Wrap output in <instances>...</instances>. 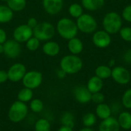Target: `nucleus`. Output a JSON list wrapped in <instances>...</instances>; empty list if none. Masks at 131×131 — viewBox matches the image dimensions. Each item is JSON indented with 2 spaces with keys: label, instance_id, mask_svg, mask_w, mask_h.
<instances>
[{
  "label": "nucleus",
  "instance_id": "a19ab883",
  "mask_svg": "<svg viewBox=\"0 0 131 131\" xmlns=\"http://www.w3.org/2000/svg\"><path fill=\"white\" fill-rule=\"evenodd\" d=\"M57 77L58 78H60V79H63V78H64L65 77H66V75H67V74L63 71V70H61V68L59 69V70H58L57 71Z\"/></svg>",
  "mask_w": 131,
  "mask_h": 131
},
{
  "label": "nucleus",
  "instance_id": "c85d7f7f",
  "mask_svg": "<svg viewBox=\"0 0 131 131\" xmlns=\"http://www.w3.org/2000/svg\"><path fill=\"white\" fill-rule=\"evenodd\" d=\"M35 131H51L50 122L45 118L38 119L35 124Z\"/></svg>",
  "mask_w": 131,
  "mask_h": 131
},
{
  "label": "nucleus",
  "instance_id": "4468645a",
  "mask_svg": "<svg viewBox=\"0 0 131 131\" xmlns=\"http://www.w3.org/2000/svg\"><path fill=\"white\" fill-rule=\"evenodd\" d=\"M74 97L80 104H88L91 101L92 94L88 91L86 86H78L74 89Z\"/></svg>",
  "mask_w": 131,
  "mask_h": 131
},
{
  "label": "nucleus",
  "instance_id": "6ab92c4d",
  "mask_svg": "<svg viewBox=\"0 0 131 131\" xmlns=\"http://www.w3.org/2000/svg\"><path fill=\"white\" fill-rule=\"evenodd\" d=\"M117 121L120 127L124 130L131 129V114L128 111H121L119 114Z\"/></svg>",
  "mask_w": 131,
  "mask_h": 131
},
{
  "label": "nucleus",
  "instance_id": "5701e85b",
  "mask_svg": "<svg viewBox=\"0 0 131 131\" xmlns=\"http://www.w3.org/2000/svg\"><path fill=\"white\" fill-rule=\"evenodd\" d=\"M13 18V12L8 5H0V23H7Z\"/></svg>",
  "mask_w": 131,
  "mask_h": 131
},
{
  "label": "nucleus",
  "instance_id": "7ed1b4c3",
  "mask_svg": "<svg viewBox=\"0 0 131 131\" xmlns=\"http://www.w3.org/2000/svg\"><path fill=\"white\" fill-rule=\"evenodd\" d=\"M83 68V61L80 57L74 54L64 56L60 61V68L67 74L78 73Z\"/></svg>",
  "mask_w": 131,
  "mask_h": 131
},
{
  "label": "nucleus",
  "instance_id": "473e14b6",
  "mask_svg": "<svg viewBox=\"0 0 131 131\" xmlns=\"http://www.w3.org/2000/svg\"><path fill=\"white\" fill-rule=\"evenodd\" d=\"M118 33L124 41L131 42V27H122Z\"/></svg>",
  "mask_w": 131,
  "mask_h": 131
},
{
  "label": "nucleus",
  "instance_id": "f8f14e48",
  "mask_svg": "<svg viewBox=\"0 0 131 131\" xmlns=\"http://www.w3.org/2000/svg\"><path fill=\"white\" fill-rule=\"evenodd\" d=\"M4 51L3 54L9 58H15L21 54V48L20 43L15 39L7 40L3 44Z\"/></svg>",
  "mask_w": 131,
  "mask_h": 131
},
{
  "label": "nucleus",
  "instance_id": "9d476101",
  "mask_svg": "<svg viewBox=\"0 0 131 131\" xmlns=\"http://www.w3.org/2000/svg\"><path fill=\"white\" fill-rule=\"evenodd\" d=\"M33 36V29L27 24H21L17 26L13 31V39L19 43L26 42L30 38Z\"/></svg>",
  "mask_w": 131,
  "mask_h": 131
},
{
  "label": "nucleus",
  "instance_id": "49530a36",
  "mask_svg": "<svg viewBox=\"0 0 131 131\" xmlns=\"http://www.w3.org/2000/svg\"><path fill=\"white\" fill-rule=\"evenodd\" d=\"M1 1H2V2H7L8 0H1Z\"/></svg>",
  "mask_w": 131,
  "mask_h": 131
},
{
  "label": "nucleus",
  "instance_id": "393cba45",
  "mask_svg": "<svg viewBox=\"0 0 131 131\" xmlns=\"http://www.w3.org/2000/svg\"><path fill=\"white\" fill-rule=\"evenodd\" d=\"M7 5L12 12H20L26 7V0H8Z\"/></svg>",
  "mask_w": 131,
  "mask_h": 131
},
{
  "label": "nucleus",
  "instance_id": "58836bf2",
  "mask_svg": "<svg viewBox=\"0 0 131 131\" xmlns=\"http://www.w3.org/2000/svg\"><path fill=\"white\" fill-rule=\"evenodd\" d=\"M38 21H37V19L35 18H34V17H31V18H28V21H27V25L31 28H35L36 27V25H38Z\"/></svg>",
  "mask_w": 131,
  "mask_h": 131
},
{
  "label": "nucleus",
  "instance_id": "423d86ee",
  "mask_svg": "<svg viewBox=\"0 0 131 131\" xmlns=\"http://www.w3.org/2000/svg\"><path fill=\"white\" fill-rule=\"evenodd\" d=\"M76 25L78 31L84 34H92L97 28V22L95 18L87 13H84L77 18Z\"/></svg>",
  "mask_w": 131,
  "mask_h": 131
},
{
  "label": "nucleus",
  "instance_id": "6e6552de",
  "mask_svg": "<svg viewBox=\"0 0 131 131\" xmlns=\"http://www.w3.org/2000/svg\"><path fill=\"white\" fill-rule=\"evenodd\" d=\"M111 78L117 84L125 85L130 82L131 74L126 68L123 66H116L112 68Z\"/></svg>",
  "mask_w": 131,
  "mask_h": 131
},
{
  "label": "nucleus",
  "instance_id": "20e7f679",
  "mask_svg": "<svg viewBox=\"0 0 131 131\" xmlns=\"http://www.w3.org/2000/svg\"><path fill=\"white\" fill-rule=\"evenodd\" d=\"M28 113V107L26 104L17 101L10 106L8 112V117L10 121L13 123H19L25 120Z\"/></svg>",
  "mask_w": 131,
  "mask_h": 131
},
{
  "label": "nucleus",
  "instance_id": "de8ad7c7",
  "mask_svg": "<svg viewBox=\"0 0 131 131\" xmlns=\"http://www.w3.org/2000/svg\"><path fill=\"white\" fill-rule=\"evenodd\" d=\"M130 84H131V79H130Z\"/></svg>",
  "mask_w": 131,
  "mask_h": 131
},
{
  "label": "nucleus",
  "instance_id": "1a4fd4ad",
  "mask_svg": "<svg viewBox=\"0 0 131 131\" xmlns=\"http://www.w3.org/2000/svg\"><path fill=\"white\" fill-rule=\"evenodd\" d=\"M92 42L98 48H106L111 43V35L104 29L95 31L93 33Z\"/></svg>",
  "mask_w": 131,
  "mask_h": 131
},
{
  "label": "nucleus",
  "instance_id": "f3484780",
  "mask_svg": "<svg viewBox=\"0 0 131 131\" xmlns=\"http://www.w3.org/2000/svg\"><path fill=\"white\" fill-rule=\"evenodd\" d=\"M68 48L71 54L78 55L82 52V51L84 49V44L80 38L74 37V38L68 40Z\"/></svg>",
  "mask_w": 131,
  "mask_h": 131
},
{
  "label": "nucleus",
  "instance_id": "c756f323",
  "mask_svg": "<svg viewBox=\"0 0 131 131\" xmlns=\"http://www.w3.org/2000/svg\"><path fill=\"white\" fill-rule=\"evenodd\" d=\"M29 108L34 113H40V112L42 111V110L44 108L43 101L41 99H38V98L32 99L30 101Z\"/></svg>",
  "mask_w": 131,
  "mask_h": 131
},
{
  "label": "nucleus",
  "instance_id": "c03bdc74",
  "mask_svg": "<svg viewBox=\"0 0 131 131\" xmlns=\"http://www.w3.org/2000/svg\"><path fill=\"white\" fill-rule=\"evenodd\" d=\"M78 131H94L91 127H84V128H82V129H81V130H79Z\"/></svg>",
  "mask_w": 131,
  "mask_h": 131
},
{
  "label": "nucleus",
  "instance_id": "e433bc0d",
  "mask_svg": "<svg viewBox=\"0 0 131 131\" xmlns=\"http://www.w3.org/2000/svg\"><path fill=\"white\" fill-rule=\"evenodd\" d=\"M123 60L127 64H131V48H129L124 53Z\"/></svg>",
  "mask_w": 131,
  "mask_h": 131
},
{
  "label": "nucleus",
  "instance_id": "f257e3e1",
  "mask_svg": "<svg viewBox=\"0 0 131 131\" xmlns=\"http://www.w3.org/2000/svg\"><path fill=\"white\" fill-rule=\"evenodd\" d=\"M56 31L58 35L65 40H70L76 37L78 33L76 22L69 18H61L57 22Z\"/></svg>",
  "mask_w": 131,
  "mask_h": 131
},
{
  "label": "nucleus",
  "instance_id": "a878e982",
  "mask_svg": "<svg viewBox=\"0 0 131 131\" xmlns=\"http://www.w3.org/2000/svg\"><path fill=\"white\" fill-rule=\"evenodd\" d=\"M61 123L62 126L73 128L74 126V117L71 112H64L61 117Z\"/></svg>",
  "mask_w": 131,
  "mask_h": 131
},
{
  "label": "nucleus",
  "instance_id": "2f4dec72",
  "mask_svg": "<svg viewBox=\"0 0 131 131\" xmlns=\"http://www.w3.org/2000/svg\"><path fill=\"white\" fill-rule=\"evenodd\" d=\"M121 104L126 109L131 110V88L127 89L124 93L121 98Z\"/></svg>",
  "mask_w": 131,
  "mask_h": 131
},
{
  "label": "nucleus",
  "instance_id": "7c9ffc66",
  "mask_svg": "<svg viewBox=\"0 0 131 131\" xmlns=\"http://www.w3.org/2000/svg\"><path fill=\"white\" fill-rule=\"evenodd\" d=\"M40 41L37 38L32 36L25 43H26V48L30 51H36L39 46H40Z\"/></svg>",
  "mask_w": 131,
  "mask_h": 131
},
{
  "label": "nucleus",
  "instance_id": "ddd939ff",
  "mask_svg": "<svg viewBox=\"0 0 131 131\" xmlns=\"http://www.w3.org/2000/svg\"><path fill=\"white\" fill-rule=\"evenodd\" d=\"M42 5L45 11L51 15H58L63 8V0H43Z\"/></svg>",
  "mask_w": 131,
  "mask_h": 131
},
{
  "label": "nucleus",
  "instance_id": "72a5a7b5",
  "mask_svg": "<svg viewBox=\"0 0 131 131\" xmlns=\"http://www.w3.org/2000/svg\"><path fill=\"white\" fill-rule=\"evenodd\" d=\"M121 17L124 21L131 23V4L124 7L121 13Z\"/></svg>",
  "mask_w": 131,
  "mask_h": 131
},
{
  "label": "nucleus",
  "instance_id": "37998d69",
  "mask_svg": "<svg viewBox=\"0 0 131 131\" xmlns=\"http://www.w3.org/2000/svg\"><path fill=\"white\" fill-rule=\"evenodd\" d=\"M115 65V60L114 59H111L110 61H109V64H108V66L110 68H114Z\"/></svg>",
  "mask_w": 131,
  "mask_h": 131
},
{
  "label": "nucleus",
  "instance_id": "4be33fe9",
  "mask_svg": "<svg viewBox=\"0 0 131 131\" xmlns=\"http://www.w3.org/2000/svg\"><path fill=\"white\" fill-rule=\"evenodd\" d=\"M111 71L112 68L108 65H99L95 69V75L99 78L104 80L111 77Z\"/></svg>",
  "mask_w": 131,
  "mask_h": 131
},
{
  "label": "nucleus",
  "instance_id": "a18cd8bd",
  "mask_svg": "<svg viewBox=\"0 0 131 131\" xmlns=\"http://www.w3.org/2000/svg\"><path fill=\"white\" fill-rule=\"evenodd\" d=\"M4 51V48H3V45L0 44V54H2Z\"/></svg>",
  "mask_w": 131,
  "mask_h": 131
},
{
  "label": "nucleus",
  "instance_id": "dca6fc26",
  "mask_svg": "<svg viewBox=\"0 0 131 131\" xmlns=\"http://www.w3.org/2000/svg\"><path fill=\"white\" fill-rule=\"evenodd\" d=\"M60 45L58 42L54 41H46L42 47V51L45 54L49 57H55L60 53Z\"/></svg>",
  "mask_w": 131,
  "mask_h": 131
},
{
  "label": "nucleus",
  "instance_id": "9b49d317",
  "mask_svg": "<svg viewBox=\"0 0 131 131\" xmlns=\"http://www.w3.org/2000/svg\"><path fill=\"white\" fill-rule=\"evenodd\" d=\"M26 72V68L23 64L15 63L7 71L8 78L12 82H18L22 80Z\"/></svg>",
  "mask_w": 131,
  "mask_h": 131
},
{
  "label": "nucleus",
  "instance_id": "f03ea898",
  "mask_svg": "<svg viewBox=\"0 0 131 131\" xmlns=\"http://www.w3.org/2000/svg\"><path fill=\"white\" fill-rule=\"evenodd\" d=\"M103 28L110 35L117 34L120 31L123 25L121 15L116 12H109L103 18Z\"/></svg>",
  "mask_w": 131,
  "mask_h": 131
},
{
  "label": "nucleus",
  "instance_id": "b1692460",
  "mask_svg": "<svg viewBox=\"0 0 131 131\" xmlns=\"http://www.w3.org/2000/svg\"><path fill=\"white\" fill-rule=\"evenodd\" d=\"M18 101L23 102V103H28L30 102L33 99V91L31 89L25 88L20 90V91L18 93Z\"/></svg>",
  "mask_w": 131,
  "mask_h": 131
},
{
  "label": "nucleus",
  "instance_id": "f704fd0d",
  "mask_svg": "<svg viewBox=\"0 0 131 131\" xmlns=\"http://www.w3.org/2000/svg\"><path fill=\"white\" fill-rule=\"evenodd\" d=\"M104 99H105L104 95L101 92L94 93V94H92L91 95V101H93L96 104H100L104 103Z\"/></svg>",
  "mask_w": 131,
  "mask_h": 131
},
{
  "label": "nucleus",
  "instance_id": "0eeeda50",
  "mask_svg": "<svg viewBox=\"0 0 131 131\" xmlns=\"http://www.w3.org/2000/svg\"><path fill=\"white\" fill-rule=\"evenodd\" d=\"M43 75L40 71H27L22 78V84L25 88L34 90L38 88L42 83Z\"/></svg>",
  "mask_w": 131,
  "mask_h": 131
},
{
  "label": "nucleus",
  "instance_id": "79ce46f5",
  "mask_svg": "<svg viewBox=\"0 0 131 131\" xmlns=\"http://www.w3.org/2000/svg\"><path fill=\"white\" fill-rule=\"evenodd\" d=\"M57 131H74L73 128L71 127H64V126H61Z\"/></svg>",
  "mask_w": 131,
  "mask_h": 131
},
{
  "label": "nucleus",
  "instance_id": "4c0bfd02",
  "mask_svg": "<svg viewBox=\"0 0 131 131\" xmlns=\"http://www.w3.org/2000/svg\"><path fill=\"white\" fill-rule=\"evenodd\" d=\"M8 80V73L5 70H0V84H3Z\"/></svg>",
  "mask_w": 131,
  "mask_h": 131
},
{
  "label": "nucleus",
  "instance_id": "aec40b11",
  "mask_svg": "<svg viewBox=\"0 0 131 131\" xmlns=\"http://www.w3.org/2000/svg\"><path fill=\"white\" fill-rule=\"evenodd\" d=\"M105 4V0H81V5L88 11L94 12L101 8Z\"/></svg>",
  "mask_w": 131,
  "mask_h": 131
},
{
  "label": "nucleus",
  "instance_id": "bb28decb",
  "mask_svg": "<svg viewBox=\"0 0 131 131\" xmlns=\"http://www.w3.org/2000/svg\"><path fill=\"white\" fill-rule=\"evenodd\" d=\"M68 12L72 18L77 19L78 18H79L81 15L84 14V8L81 5L78 3H73L69 6Z\"/></svg>",
  "mask_w": 131,
  "mask_h": 131
},
{
  "label": "nucleus",
  "instance_id": "cd10ccee",
  "mask_svg": "<svg viewBox=\"0 0 131 131\" xmlns=\"http://www.w3.org/2000/svg\"><path fill=\"white\" fill-rule=\"evenodd\" d=\"M97 122V116L94 113H87L82 117V123L85 127H92Z\"/></svg>",
  "mask_w": 131,
  "mask_h": 131
},
{
  "label": "nucleus",
  "instance_id": "39448f33",
  "mask_svg": "<svg viewBox=\"0 0 131 131\" xmlns=\"http://www.w3.org/2000/svg\"><path fill=\"white\" fill-rule=\"evenodd\" d=\"M55 34V27L50 22L43 21L38 23L33 28V36L39 41H50Z\"/></svg>",
  "mask_w": 131,
  "mask_h": 131
},
{
  "label": "nucleus",
  "instance_id": "412c9836",
  "mask_svg": "<svg viewBox=\"0 0 131 131\" xmlns=\"http://www.w3.org/2000/svg\"><path fill=\"white\" fill-rule=\"evenodd\" d=\"M95 114L98 118L103 121L111 117L112 113L110 106L104 103H102L97 105L95 109Z\"/></svg>",
  "mask_w": 131,
  "mask_h": 131
},
{
  "label": "nucleus",
  "instance_id": "2eb2a0df",
  "mask_svg": "<svg viewBox=\"0 0 131 131\" xmlns=\"http://www.w3.org/2000/svg\"><path fill=\"white\" fill-rule=\"evenodd\" d=\"M121 127L117 119L110 117L103 120L98 127V131H120Z\"/></svg>",
  "mask_w": 131,
  "mask_h": 131
},
{
  "label": "nucleus",
  "instance_id": "ea45409f",
  "mask_svg": "<svg viewBox=\"0 0 131 131\" xmlns=\"http://www.w3.org/2000/svg\"><path fill=\"white\" fill-rule=\"evenodd\" d=\"M7 41V34L5 31L0 28V44H4Z\"/></svg>",
  "mask_w": 131,
  "mask_h": 131
},
{
  "label": "nucleus",
  "instance_id": "a211bd4d",
  "mask_svg": "<svg viewBox=\"0 0 131 131\" xmlns=\"http://www.w3.org/2000/svg\"><path fill=\"white\" fill-rule=\"evenodd\" d=\"M86 87L91 94L101 92L104 87V82L102 79L94 75L88 80Z\"/></svg>",
  "mask_w": 131,
  "mask_h": 131
},
{
  "label": "nucleus",
  "instance_id": "c9c22d12",
  "mask_svg": "<svg viewBox=\"0 0 131 131\" xmlns=\"http://www.w3.org/2000/svg\"><path fill=\"white\" fill-rule=\"evenodd\" d=\"M122 104H119L118 102H114L111 104V105L110 106L111 110V113L114 114H118L121 112L122 110Z\"/></svg>",
  "mask_w": 131,
  "mask_h": 131
}]
</instances>
